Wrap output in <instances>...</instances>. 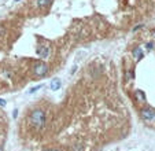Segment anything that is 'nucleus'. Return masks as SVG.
Masks as SVG:
<instances>
[{"instance_id":"nucleus-1","label":"nucleus","mask_w":155,"mask_h":151,"mask_svg":"<svg viewBox=\"0 0 155 151\" xmlns=\"http://www.w3.org/2000/svg\"><path fill=\"white\" fill-rule=\"evenodd\" d=\"M44 121H45V114L43 110L40 109H36L32 111L30 114V122H32V125H34L36 128H43L44 126Z\"/></svg>"},{"instance_id":"nucleus-16","label":"nucleus","mask_w":155,"mask_h":151,"mask_svg":"<svg viewBox=\"0 0 155 151\" xmlns=\"http://www.w3.org/2000/svg\"><path fill=\"white\" fill-rule=\"evenodd\" d=\"M154 37H155V32H154Z\"/></svg>"},{"instance_id":"nucleus-3","label":"nucleus","mask_w":155,"mask_h":151,"mask_svg":"<svg viewBox=\"0 0 155 151\" xmlns=\"http://www.w3.org/2000/svg\"><path fill=\"white\" fill-rule=\"evenodd\" d=\"M37 55H39L41 59H45L49 56V47L47 45H39L37 47Z\"/></svg>"},{"instance_id":"nucleus-9","label":"nucleus","mask_w":155,"mask_h":151,"mask_svg":"<svg viewBox=\"0 0 155 151\" xmlns=\"http://www.w3.org/2000/svg\"><path fill=\"white\" fill-rule=\"evenodd\" d=\"M41 88H43L41 84H40V85H37V87H33V88H30V89H29V93H34V92H37L39 89H41Z\"/></svg>"},{"instance_id":"nucleus-12","label":"nucleus","mask_w":155,"mask_h":151,"mask_svg":"<svg viewBox=\"0 0 155 151\" xmlns=\"http://www.w3.org/2000/svg\"><path fill=\"white\" fill-rule=\"evenodd\" d=\"M74 151H82V148H81V146H76V147H74Z\"/></svg>"},{"instance_id":"nucleus-10","label":"nucleus","mask_w":155,"mask_h":151,"mask_svg":"<svg viewBox=\"0 0 155 151\" xmlns=\"http://www.w3.org/2000/svg\"><path fill=\"white\" fill-rule=\"evenodd\" d=\"M7 104V102L4 99H0V106H6Z\"/></svg>"},{"instance_id":"nucleus-15","label":"nucleus","mask_w":155,"mask_h":151,"mask_svg":"<svg viewBox=\"0 0 155 151\" xmlns=\"http://www.w3.org/2000/svg\"><path fill=\"white\" fill-rule=\"evenodd\" d=\"M14 2H21V0H14Z\"/></svg>"},{"instance_id":"nucleus-6","label":"nucleus","mask_w":155,"mask_h":151,"mask_svg":"<svg viewBox=\"0 0 155 151\" xmlns=\"http://www.w3.org/2000/svg\"><path fill=\"white\" fill-rule=\"evenodd\" d=\"M143 55H144V51H143L142 48H136L135 51H133V56H135L136 61L142 59V58H143Z\"/></svg>"},{"instance_id":"nucleus-2","label":"nucleus","mask_w":155,"mask_h":151,"mask_svg":"<svg viewBox=\"0 0 155 151\" xmlns=\"http://www.w3.org/2000/svg\"><path fill=\"white\" fill-rule=\"evenodd\" d=\"M33 71H34L36 76H44V74H47V71H48V65L44 63V62H40V63H37L34 66Z\"/></svg>"},{"instance_id":"nucleus-11","label":"nucleus","mask_w":155,"mask_h":151,"mask_svg":"<svg viewBox=\"0 0 155 151\" xmlns=\"http://www.w3.org/2000/svg\"><path fill=\"white\" fill-rule=\"evenodd\" d=\"M152 47H154L152 43H147V50H152Z\"/></svg>"},{"instance_id":"nucleus-7","label":"nucleus","mask_w":155,"mask_h":151,"mask_svg":"<svg viewBox=\"0 0 155 151\" xmlns=\"http://www.w3.org/2000/svg\"><path fill=\"white\" fill-rule=\"evenodd\" d=\"M136 98H137L139 100H142V102H144V100H145L144 92H143V91H140V89H137V91H136Z\"/></svg>"},{"instance_id":"nucleus-14","label":"nucleus","mask_w":155,"mask_h":151,"mask_svg":"<svg viewBox=\"0 0 155 151\" xmlns=\"http://www.w3.org/2000/svg\"><path fill=\"white\" fill-rule=\"evenodd\" d=\"M0 151H3V148H1V146H0Z\"/></svg>"},{"instance_id":"nucleus-4","label":"nucleus","mask_w":155,"mask_h":151,"mask_svg":"<svg viewBox=\"0 0 155 151\" xmlns=\"http://www.w3.org/2000/svg\"><path fill=\"white\" fill-rule=\"evenodd\" d=\"M142 117L144 119H147V121H150V119L155 118V111L152 109H150V107H147V109H143L142 110Z\"/></svg>"},{"instance_id":"nucleus-13","label":"nucleus","mask_w":155,"mask_h":151,"mask_svg":"<svg viewBox=\"0 0 155 151\" xmlns=\"http://www.w3.org/2000/svg\"><path fill=\"white\" fill-rule=\"evenodd\" d=\"M48 151H59V150H48Z\"/></svg>"},{"instance_id":"nucleus-8","label":"nucleus","mask_w":155,"mask_h":151,"mask_svg":"<svg viewBox=\"0 0 155 151\" xmlns=\"http://www.w3.org/2000/svg\"><path fill=\"white\" fill-rule=\"evenodd\" d=\"M49 3H51V0H37L39 7H45V6H48Z\"/></svg>"},{"instance_id":"nucleus-5","label":"nucleus","mask_w":155,"mask_h":151,"mask_svg":"<svg viewBox=\"0 0 155 151\" xmlns=\"http://www.w3.org/2000/svg\"><path fill=\"white\" fill-rule=\"evenodd\" d=\"M61 87H62L61 80H59V78H52L51 83H49V88H51L52 91H58V89H61Z\"/></svg>"}]
</instances>
